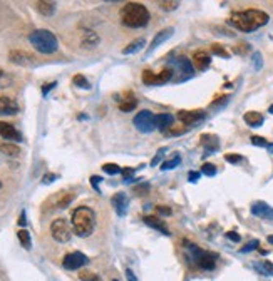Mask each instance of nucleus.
Here are the masks:
<instances>
[{
	"instance_id": "1",
	"label": "nucleus",
	"mask_w": 273,
	"mask_h": 281,
	"mask_svg": "<svg viewBox=\"0 0 273 281\" xmlns=\"http://www.w3.org/2000/svg\"><path fill=\"white\" fill-rule=\"evenodd\" d=\"M268 22V15L263 10L250 9L243 12H235L231 14L228 23L233 25L235 29L241 30V32H253V30L263 27Z\"/></svg>"
},
{
	"instance_id": "2",
	"label": "nucleus",
	"mask_w": 273,
	"mask_h": 281,
	"mask_svg": "<svg viewBox=\"0 0 273 281\" xmlns=\"http://www.w3.org/2000/svg\"><path fill=\"white\" fill-rule=\"evenodd\" d=\"M149 10L143 5V3L138 2H129L121 9V20L126 27H131V29H141V27H146L147 22H149Z\"/></svg>"
},
{
	"instance_id": "3",
	"label": "nucleus",
	"mask_w": 273,
	"mask_h": 281,
	"mask_svg": "<svg viewBox=\"0 0 273 281\" xmlns=\"http://www.w3.org/2000/svg\"><path fill=\"white\" fill-rule=\"evenodd\" d=\"M96 228V213L87 206H79L72 213V229L77 236H91Z\"/></svg>"
},
{
	"instance_id": "4",
	"label": "nucleus",
	"mask_w": 273,
	"mask_h": 281,
	"mask_svg": "<svg viewBox=\"0 0 273 281\" xmlns=\"http://www.w3.org/2000/svg\"><path fill=\"white\" fill-rule=\"evenodd\" d=\"M29 40L34 49L41 54H54L59 49L57 37L50 32V30H45V29L34 30V32L29 35Z\"/></svg>"
},
{
	"instance_id": "5",
	"label": "nucleus",
	"mask_w": 273,
	"mask_h": 281,
	"mask_svg": "<svg viewBox=\"0 0 273 281\" xmlns=\"http://www.w3.org/2000/svg\"><path fill=\"white\" fill-rule=\"evenodd\" d=\"M188 249V258L191 261H193L194 264H196L198 268L201 269H213L214 266H216V260H218V255L216 253H210V251H203L201 248H198V246L194 244H189Z\"/></svg>"
},
{
	"instance_id": "6",
	"label": "nucleus",
	"mask_w": 273,
	"mask_h": 281,
	"mask_svg": "<svg viewBox=\"0 0 273 281\" xmlns=\"http://www.w3.org/2000/svg\"><path fill=\"white\" fill-rule=\"evenodd\" d=\"M50 233H52V238L57 241V243H67L72 238V228L64 218H59V220H54L52 224H50Z\"/></svg>"
},
{
	"instance_id": "7",
	"label": "nucleus",
	"mask_w": 273,
	"mask_h": 281,
	"mask_svg": "<svg viewBox=\"0 0 273 281\" xmlns=\"http://www.w3.org/2000/svg\"><path fill=\"white\" fill-rule=\"evenodd\" d=\"M173 69H163L159 74H154L151 72V70H144L143 72V82L147 85H159V84H166V82H169L173 79Z\"/></svg>"
},
{
	"instance_id": "8",
	"label": "nucleus",
	"mask_w": 273,
	"mask_h": 281,
	"mask_svg": "<svg viewBox=\"0 0 273 281\" xmlns=\"http://www.w3.org/2000/svg\"><path fill=\"white\" fill-rule=\"evenodd\" d=\"M154 114L151 111H147V109H144V111L138 112L134 117V126L138 127V131L141 132H151L154 129Z\"/></svg>"
},
{
	"instance_id": "9",
	"label": "nucleus",
	"mask_w": 273,
	"mask_h": 281,
	"mask_svg": "<svg viewBox=\"0 0 273 281\" xmlns=\"http://www.w3.org/2000/svg\"><path fill=\"white\" fill-rule=\"evenodd\" d=\"M89 263V258L84 255V253L81 251H74V253H69V255L64 256V260H62V266L65 269H79L83 268L84 264Z\"/></svg>"
},
{
	"instance_id": "10",
	"label": "nucleus",
	"mask_w": 273,
	"mask_h": 281,
	"mask_svg": "<svg viewBox=\"0 0 273 281\" xmlns=\"http://www.w3.org/2000/svg\"><path fill=\"white\" fill-rule=\"evenodd\" d=\"M205 111H179L178 112V119L181 120L185 126H193V124L200 122V120L205 119Z\"/></svg>"
},
{
	"instance_id": "11",
	"label": "nucleus",
	"mask_w": 273,
	"mask_h": 281,
	"mask_svg": "<svg viewBox=\"0 0 273 281\" xmlns=\"http://www.w3.org/2000/svg\"><path fill=\"white\" fill-rule=\"evenodd\" d=\"M169 67L173 69V72L178 70L179 74H185L186 77H191L194 72L193 64H191V60H188L186 57H178V59H174V60H171Z\"/></svg>"
},
{
	"instance_id": "12",
	"label": "nucleus",
	"mask_w": 273,
	"mask_h": 281,
	"mask_svg": "<svg viewBox=\"0 0 273 281\" xmlns=\"http://www.w3.org/2000/svg\"><path fill=\"white\" fill-rule=\"evenodd\" d=\"M9 60L12 62V64H17V65H32L34 60H36V57L24 52V50H10Z\"/></svg>"
},
{
	"instance_id": "13",
	"label": "nucleus",
	"mask_w": 273,
	"mask_h": 281,
	"mask_svg": "<svg viewBox=\"0 0 273 281\" xmlns=\"http://www.w3.org/2000/svg\"><path fill=\"white\" fill-rule=\"evenodd\" d=\"M252 214L261 218V220H273V208L263 201H256L252 206Z\"/></svg>"
},
{
	"instance_id": "14",
	"label": "nucleus",
	"mask_w": 273,
	"mask_h": 281,
	"mask_svg": "<svg viewBox=\"0 0 273 281\" xmlns=\"http://www.w3.org/2000/svg\"><path fill=\"white\" fill-rule=\"evenodd\" d=\"M0 136L5 140H15V142L22 140V134L9 122H0Z\"/></svg>"
},
{
	"instance_id": "15",
	"label": "nucleus",
	"mask_w": 273,
	"mask_h": 281,
	"mask_svg": "<svg viewBox=\"0 0 273 281\" xmlns=\"http://www.w3.org/2000/svg\"><path fill=\"white\" fill-rule=\"evenodd\" d=\"M111 202H112V206H114L116 213H118L119 216H126L127 206H129V201H127L126 194H124V193L114 194V196H112V199H111Z\"/></svg>"
},
{
	"instance_id": "16",
	"label": "nucleus",
	"mask_w": 273,
	"mask_h": 281,
	"mask_svg": "<svg viewBox=\"0 0 273 281\" xmlns=\"http://www.w3.org/2000/svg\"><path fill=\"white\" fill-rule=\"evenodd\" d=\"M173 34H174V29H173V27H169V29H163L161 32L156 34V37L153 39V42H151L149 49H147V56H149V54H153L154 50L158 49V47L161 45L163 42H166L168 39H169Z\"/></svg>"
},
{
	"instance_id": "17",
	"label": "nucleus",
	"mask_w": 273,
	"mask_h": 281,
	"mask_svg": "<svg viewBox=\"0 0 273 281\" xmlns=\"http://www.w3.org/2000/svg\"><path fill=\"white\" fill-rule=\"evenodd\" d=\"M143 221L146 222L147 226H151L153 229H156V231L165 234V236H171V233H169V229L166 228L165 221H161L159 218H156V216H144Z\"/></svg>"
},
{
	"instance_id": "18",
	"label": "nucleus",
	"mask_w": 273,
	"mask_h": 281,
	"mask_svg": "<svg viewBox=\"0 0 273 281\" xmlns=\"http://www.w3.org/2000/svg\"><path fill=\"white\" fill-rule=\"evenodd\" d=\"M193 64L198 70H206L211 64V57L210 54H206L205 50H200V52H194L193 56Z\"/></svg>"
},
{
	"instance_id": "19",
	"label": "nucleus",
	"mask_w": 273,
	"mask_h": 281,
	"mask_svg": "<svg viewBox=\"0 0 273 281\" xmlns=\"http://www.w3.org/2000/svg\"><path fill=\"white\" fill-rule=\"evenodd\" d=\"M19 112V104L10 97H0V114H17Z\"/></svg>"
},
{
	"instance_id": "20",
	"label": "nucleus",
	"mask_w": 273,
	"mask_h": 281,
	"mask_svg": "<svg viewBox=\"0 0 273 281\" xmlns=\"http://www.w3.org/2000/svg\"><path fill=\"white\" fill-rule=\"evenodd\" d=\"M99 44V35L96 32H92V30H84L83 34V47L85 49H94Z\"/></svg>"
},
{
	"instance_id": "21",
	"label": "nucleus",
	"mask_w": 273,
	"mask_h": 281,
	"mask_svg": "<svg viewBox=\"0 0 273 281\" xmlns=\"http://www.w3.org/2000/svg\"><path fill=\"white\" fill-rule=\"evenodd\" d=\"M243 119L250 127H260L261 124H263V120H265L263 116H261L260 112H255V111L247 112V114L243 116Z\"/></svg>"
},
{
	"instance_id": "22",
	"label": "nucleus",
	"mask_w": 273,
	"mask_h": 281,
	"mask_svg": "<svg viewBox=\"0 0 273 281\" xmlns=\"http://www.w3.org/2000/svg\"><path fill=\"white\" fill-rule=\"evenodd\" d=\"M171 122H173V116L166 114V112L158 114L154 117V127H158L159 131H166V127H169Z\"/></svg>"
},
{
	"instance_id": "23",
	"label": "nucleus",
	"mask_w": 273,
	"mask_h": 281,
	"mask_svg": "<svg viewBox=\"0 0 273 281\" xmlns=\"http://www.w3.org/2000/svg\"><path fill=\"white\" fill-rule=\"evenodd\" d=\"M36 9L44 17H50L56 12V2H44V0H41V2H36Z\"/></svg>"
},
{
	"instance_id": "24",
	"label": "nucleus",
	"mask_w": 273,
	"mask_h": 281,
	"mask_svg": "<svg viewBox=\"0 0 273 281\" xmlns=\"http://www.w3.org/2000/svg\"><path fill=\"white\" fill-rule=\"evenodd\" d=\"M201 144L205 146V149L208 154H211L218 149V138L216 136H211V134H205L201 136Z\"/></svg>"
},
{
	"instance_id": "25",
	"label": "nucleus",
	"mask_w": 273,
	"mask_h": 281,
	"mask_svg": "<svg viewBox=\"0 0 273 281\" xmlns=\"http://www.w3.org/2000/svg\"><path fill=\"white\" fill-rule=\"evenodd\" d=\"M143 47H146V40H144V39H136V40H132L131 44H127L126 47H124L123 54L124 56H131V54L139 52Z\"/></svg>"
},
{
	"instance_id": "26",
	"label": "nucleus",
	"mask_w": 273,
	"mask_h": 281,
	"mask_svg": "<svg viewBox=\"0 0 273 281\" xmlns=\"http://www.w3.org/2000/svg\"><path fill=\"white\" fill-rule=\"evenodd\" d=\"M136 105H138V100H136V97H126L124 100H119V109L123 112H129L132 109H136Z\"/></svg>"
},
{
	"instance_id": "27",
	"label": "nucleus",
	"mask_w": 273,
	"mask_h": 281,
	"mask_svg": "<svg viewBox=\"0 0 273 281\" xmlns=\"http://www.w3.org/2000/svg\"><path fill=\"white\" fill-rule=\"evenodd\" d=\"M0 152L7 156H19L21 154V147L15 146V144H9V142H3L0 144Z\"/></svg>"
},
{
	"instance_id": "28",
	"label": "nucleus",
	"mask_w": 273,
	"mask_h": 281,
	"mask_svg": "<svg viewBox=\"0 0 273 281\" xmlns=\"http://www.w3.org/2000/svg\"><path fill=\"white\" fill-rule=\"evenodd\" d=\"M17 238H19L21 244L24 246L25 249H30V246H32V240H30L29 231H25V229H21V231L17 233Z\"/></svg>"
},
{
	"instance_id": "29",
	"label": "nucleus",
	"mask_w": 273,
	"mask_h": 281,
	"mask_svg": "<svg viewBox=\"0 0 273 281\" xmlns=\"http://www.w3.org/2000/svg\"><path fill=\"white\" fill-rule=\"evenodd\" d=\"M256 269H258L261 275L273 276V263H270V261H261L260 264H256Z\"/></svg>"
},
{
	"instance_id": "30",
	"label": "nucleus",
	"mask_w": 273,
	"mask_h": 281,
	"mask_svg": "<svg viewBox=\"0 0 273 281\" xmlns=\"http://www.w3.org/2000/svg\"><path fill=\"white\" fill-rule=\"evenodd\" d=\"M72 82H74V84H76V87H81V89H91V84H89V80L85 79L83 74H77V76L72 79Z\"/></svg>"
},
{
	"instance_id": "31",
	"label": "nucleus",
	"mask_w": 273,
	"mask_h": 281,
	"mask_svg": "<svg viewBox=\"0 0 273 281\" xmlns=\"http://www.w3.org/2000/svg\"><path fill=\"white\" fill-rule=\"evenodd\" d=\"M179 162H181V156L176 154L173 159H169V161H166V162H163V166H161V169L163 171H168V169H174L176 166H179Z\"/></svg>"
},
{
	"instance_id": "32",
	"label": "nucleus",
	"mask_w": 273,
	"mask_h": 281,
	"mask_svg": "<svg viewBox=\"0 0 273 281\" xmlns=\"http://www.w3.org/2000/svg\"><path fill=\"white\" fill-rule=\"evenodd\" d=\"M211 52L214 54V56L223 57V59H228V57H230V52L225 49L223 45H220V44H213V45H211Z\"/></svg>"
},
{
	"instance_id": "33",
	"label": "nucleus",
	"mask_w": 273,
	"mask_h": 281,
	"mask_svg": "<svg viewBox=\"0 0 273 281\" xmlns=\"http://www.w3.org/2000/svg\"><path fill=\"white\" fill-rule=\"evenodd\" d=\"M103 171H104V173H107V174H111V176H114V174H118V173H123V169H121L118 164H112V162L104 164Z\"/></svg>"
},
{
	"instance_id": "34",
	"label": "nucleus",
	"mask_w": 273,
	"mask_h": 281,
	"mask_svg": "<svg viewBox=\"0 0 273 281\" xmlns=\"http://www.w3.org/2000/svg\"><path fill=\"white\" fill-rule=\"evenodd\" d=\"M74 198H76V196H74V194H65V196L62 198L59 202H57V208H59V209H64V208H67V206H69V204H71V202H72V199H74Z\"/></svg>"
},
{
	"instance_id": "35",
	"label": "nucleus",
	"mask_w": 273,
	"mask_h": 281,
	"mask_svg": "<svg viewBox=\"0 0 273 281\" xmlns=\"http://www.w3.org/2000/svg\"><path fill=\"white\" fill-rule=\"evenodd\" d=\"M159 7L163 10H176L179 7V2L178 0H171V2H159Z\"/></svg>"
},
{
	"instance_id": "36",
	"label": "nucleus",
	"mask_w": 273,
	"mask_h": 281,
	"mask_svg": "<svg viewBox=\"0 0 273 281\" xmlns=\"http://www.w3.org/2000/svg\"><path fill=\"white\" fill-rule=\"evenodd\" d=\"M201 173L205 176H214V174H216V166H214V164H210V162L203 164Z\"/></svg>"
},
{
	"instance_id": "37",
	"label": "nucleus",
	"mask_w": 273,
	"mask_h": 281,
	"mask_svg": "<svg viewBox=\"0 0 273 281\" xmlns=\"http://www.w3.org/2000/svg\"><path fill=\"white\" fill-rule=\"evenodd\" d=\"M79 278L83 281H101L99 276L94 275V273H91V271H81Z\"/></svg>"
},
{
	"instance_id": "38",
	"label": "nucleus",
	"mask_w": 273,
	"mask_h": 281,
	"mask_svg": "<svg viewBox=\"0 0 273 281\" xmlns=\"http://www.w3.org/2000/svg\"><path fill=\"white\" fill-rule=\"evenodd\" d=\"M250 140H252L253 146H260V147H268V144H270L267 139H265V138H260V136H253V138L250 139Z\"/></svg>"
},
{
	"instance_id": "39",
	"label": "nucleus",
	"mask_w": 273,
	"mask_h": 281,
	"mask_svg": "<svg viewBox=\"0 0 273 281\" xmlns=\"http://www.w3.org/2000/svg\"><path fill=\"white\" fill-rule=\"evenodd\" d=\"M260 246V243H258V240H252L250 243H247L241 248V253H250V251H253V249H256Z\"/></svg>"
},
{
	"instance_id": "40",
	"label": "nucleus",
	"mask_w": 273,
	"mask_h": 281,
	"mask_svg": "<svg viewBox=\"0 0 273 281\" xmlns=\"http://www.w3.org/2000/svg\"><path fill=\"white\" fill-rule=\"evenodd\" d=\"M241 156L240 154H226L225 156V161L226 162H230V164H238V162H241Z\"/></svg>"
},
{
	"instance_id": "41",
	"label": "nucleus",
	"mask_w": 273,
	"mask_h": 281,
	"mask_svg": "<svg viewBox=\"0 0 273 281\" xmlns=\"http://www.w3.org/2000/svg\"><path fill=\"white\" fill-rule=\"evenodd\" d=\"M253 65H255L256 70H260L261 65H263V60H261V54H260V52L253 54Z\"/></svg>"
},
{
	"instance_id": "42",
	"label": "nucleus",
	"mask_w": 273,
	"mask_h": 281,
	"mask_svg": "<svg viewBox=\"0 0 273 281\" xmlns=\"http://www.w3.org/2000/svg\"><path fill=\"white\" fill-rule=\"evenodd\" d=\"M132 174H134V169H132V167H126V169H123V178L126 182L132 181Z\"/></svg>"
},
{
	"instance_id": "43",
	"label": "nucleus",
	"mask_w": 273,
	"mask_h": 281,
	"mask_svg": "<svg viewBox=\"0 0 273 281\" xmlns=\"http://www.w3.org/2000/svg\"><path fill=\"white\" fill-rule=\"evenodd\" d=\"M156 213L161 214V216H169L171 208H168V206H156Z\"/></svg>"
},
{
	"instance_id": "44",
	"label": "nucleus",
	"mask_w": 273,
	"mask_h": 281,
	"mask_svg": "<svg viewBox=\"0 0 273 281\" xmlns=\"http://www.w3.org/2000/svg\"><path fill=\"white\" fill-rule=\"evenodd\" d=\"M57 85V82H50V84H44V87H42V96H47V94L52 91L54 87Z\"/></svg>"
},
{
	"instance_id": "45",
	"label": "nucleus",
	"mask_w": 273,
	"mask_h": 281,
	"mask_svg": "<svg viewBox=\"0 0 273 281\" xmlns=\"http://www.w3.org/2000/svg\"><path fill=\"white\" fill-rule=\"evenodd\" d=\"M233 50H235V54H241V56H243V54L248 52V44H240V45H236Z\"/></svg>"
},
{
	"instance_id": "46",
	"label": "nucleus",
	"mask_w": 273,
	"mask_h": 281,
	"mask_svg": "<svg viewBox=\"0 0 273 281\" xmlns=\"http://www.w3.org/2000/svg\"><path fill=\"white\" fill-rule=\"evenodd\" d=\"M226 238H228V240H231L233 243H238V241L241 240V236L238 233H235V231H228L226 233Z\"/></svg>"
},
{
	"instance_id": "47",
	"label": "nucleus",
	"mask_w": 273,
	"mask_h": 281,
	"mask_svg": "<svg viewBox=\"0 0 273 281\" xmlns=\"http://www.w3.org/2000/svg\"><path fill=\"white\" fill-rule=\"evenodd\" d=\"M54 179H57V174H45L44 178H42V182H44V184H50Z\"/></svg>"
},
{
	"instance_id": "48",
	"label": "nucleus",
	"mask_w": 273,
	"mask_h": 281,
	"mask_svg": "<svg viewBox=\"0 0 273 281\" xmlns=\"http://www.w3.org/2000/svg\"><path fill=\"white\" fill-rule=\"evenodd\" d=\"M200 176H201V173H196V171H191V173L188 174V179L191 182H196L198 179H200Z\"/></svg>"
},
{
	"instance_id": "49",
	"label": "nucleus",
	"mask_w": 273,
	"mask_h": 281,
	"mask_svg": "<svg viewBox=\"0 0 273 281\" xmlns=\"http://www.w3.org/2000/svg\"><path fill=\"white\" fill-rule=\"evenodd\" d=\"M101 181H103V179H101L99 176H92V178H91V182H92V186H94L96 191H99V182Z\"/></svg>"
},
{
	"instance_id": "50",
	"label": "nucleus",
	"mask_w": 273,
	"mask_h": 281,
	"mask_svg": "<svg viewBox=\"0 0 273 281\" xmlns=\"http://www.w3.org/2000/svg\"><path fill=\"white\" fill-rule=\"evenodd\" d=\"M126 276H127V280H129V281H138V278H136V275H134V273L131 271L129 268L126 269Z\"/></svg>"
},
{
	"instance_id": "51",
	"label": "nucleus",
	"mask_w": 273,
	"mask_h": 281,
	"mask_svg": "<svg viewBox=\"0 0 273 281\" xmlns=\"http://www.w3.org/2000/svg\"><path fill=\"white\" fill-rule=\"evenodd\" d=\"M19 224H21V226H25L27 224V220H25V211H22V213H21V218H19Z\"/></svg>"
},
{
	"instance_id": "52",
	"label": "nucleus",
	"mask_w": 273,
	"mask_h": 281,
	"mask_svg": "<svg viewBox=\"0 0 273 281\" xmlns=\"http://www.w3.org/2000/svg\"><path fill=\"white\" fill-rule=\"evenodd\" d=\"M161 158H163V154H161V152H159L158 156H154V158H153V161H151V166H156V164H159V162H161Z\"/></svg>"
},
{
	"instance_id": "53",
	"label": "nucleus",
	"mask_w": 273,
	"mask_h": 281,
	"mask_svg": "<svg viewBox=\"0 0 273 281\" xmlns=\"http://www.w3.org/2000/svg\"><path fill=\"white\" fill-rule=\"evenodd\" d=\"M267 149H268V152H270V154H273V142L268 144V147H267Z\"/></svg>"
},
{
	"instance_id": "54",
	"label": "nucleus",
	"mask_w": 273,
	"mask_h": 281,
	"mask_svg": "<svg viewBox=\"0 0 273 281\" xmlns=\"http://www.w3.org/2000/svg\"><path fill=\"white\" fill-rule=\"evenodd\" d=\"M268 112H270V114H273V104L270 105V107H268Z\"/></svg>"
},
{
	"instance_id": "55",
	"label": "nucleus",
	"mask_w": 273,
	"mask_h": 281,
	"mask_svg": "<svg viewBox=\"0 0 273 281\" xmlns=\"http://www.w3.org/2000/svg\"><path fill=\"white\" fill-rule=\"evenodd\" d=\"M268 243H272V244H273V236H268Z\"/></svg>"
},
{
	"instance_id": "56",
	"label": "nucleus",
	"mask_w": 273,
	"mask_h": 281,
	"mask_svg": "<svg viewBox=\"0 0 273 281\" xmlns=\"http://www.w3.org/2000/svg\"><path fill=\"white\" fill-rule=\"evenodd\" d=\"M112 281H119V280H112Z\"/></svg>"
},
{
	"instance_id": "57",
	"label": "nucleus",
	"mask_w": 273,
	"mask_h": 281,
	"mask_svg": "<svg viewBox=\"0 0 273 281\" xmlns=\"http://www.w3.org/2000/svg\"><path fill=\"white\" fill-rule=\"evenodd\" d=\"M0 187H2V182H0Z\"/></svg>"
}]
</instances>
